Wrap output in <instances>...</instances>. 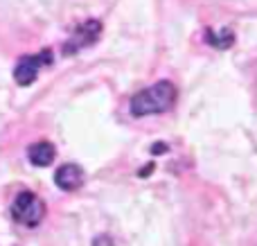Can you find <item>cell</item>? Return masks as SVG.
I'll return each mask as SVG.
<instances>
[{"instance_id":"cell-1","label":"cell","mask_w":257,"mask_h":246,"mask_svg":"<svg viewBox=\"0 0 257 246\" xmlns=\"http://www.w3.org/2000/svg\"><path fill=\"white\" fill-rule=\"evenodd\" d=\"M176 99V88L172 81H156L154 86H147L140 93H136L128 102V111L133 117L156 115V113L167 111Z\"/></svg>"},{"instance_id":"cell-2","label":"cell","mask_w":257,"mask_h":246,"mask_svg":"<svg viewBox=\"0 0 257 246\" xmlns=\"http://www.w3.org/2000/svg\"><path fill=\"white\" fill-rule=\"evenodd\" d=\"M12 217L21 226L34 228L45 217V203L34 192H21L12 203Z\"/></svg>"},{"instance_id":"cell-3","label":"cell","mask_w":257,"mask_h":246,"mask_svg":"<svg viewBox=\"0 0 257 246\" xmlns=\"http://www.w3.org/2000/svg\"><path fill=\"white\" fill-rule=\"evenodd\" d=\"M50 63H52V52L50 50H43L41 54H34V57H23L14 68V79H16L18 86H30L34 84L41 66H50Z\"/></svg>"},{"instance_id":"cell-4","label":"cell","mask_w":257,"mask_h":246,"mask_svg":"<svg viewBox=\"0 0 257 246\" xmlns=\"http://www.w3.org/2000/svg\"><path fill=\"white\" fill-rule=\"evenodd\" d=\"M99 34H102V23L95 21V18H90V21L81 23V25L77 27L75 36H72V39L68 41V45L63 48V52L70 54V52H77L79 48H86V45H93L95 41L99 39Z\"/></svg>"},{"instance_id":"cell-5","label":"cell","mask_w":257,"mask_h":246,"mask_svg":"<svg viewBox=\"0 0 257 246\" xmlns=\"http://www.w3.org/2000/svg\"><path fill=\"white\" fill-rule=\"evenodd\" d=\"M54 183L61 190H66V192H72V190H77L84 183V172L75 163H66V165H61L54 172Z\"/></svg>"},{"instance_id":"cell-6","label":"cell","mask_w":257,"mask_h":246,"mask_svg":"<svg viewBox=\"0 0 257 246\" xmlns=\"http://www.w3.org/2000/svg\"><path fill=\"white\" fill-rule=\"evenodd\" d=\"M54 156H57V149H54L52 143H34L30 149H27V158H30L32 165L36 167H48L50 163L54 161Z\"/></svg>"},{"instance_id":"cell-7","label":"cell","mask_w":257,"mask_h":246,"mask_svg":"<svg viewBox=\"0 0 257 246\" xmlns=\"http://www.w3.org/2000/svg\"><path fill=\"white\" fill-rule=\"evenodd\" d=\"M205 39H208L210 45H214V48H219V50H226L235 43V34H232V30H219V32L208 30L205 32Z\"/></svg>"}]
</instances>
